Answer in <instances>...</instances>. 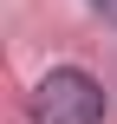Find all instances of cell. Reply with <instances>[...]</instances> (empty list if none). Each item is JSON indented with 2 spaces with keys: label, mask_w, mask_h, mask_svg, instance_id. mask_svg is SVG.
<instances>
[{
  "label": "cell",
  "mask_w": 117,
  "mask_h": 124,
  "mask_svg": "<svg viewBox=\"0 0 117 124\" xmlns=\"http://www.w3.org/2000/svg\"><path fill=\"white\" fill-rule=\"evenodd\" d=\"M33 124H104V92L91 72L59 65L33 85Z\"/></svg>",
  "instance_id": "cell-1"
},
{
  "label": "cell",
  "mask_w": 117,
  "mask_h": 124,
  "mask_svg": "<svg viewBox=\"0 0 117 124\" xmlns=\"http://www.w3.org/2000/svg\"><path fill=\"white\" fill-rule=\"evenodd\" d=\"M91 7H98V13H104V20L117 26V0H91Z\"/></svg>",
  "instance_id": "cell-2"
}]
</instances>
